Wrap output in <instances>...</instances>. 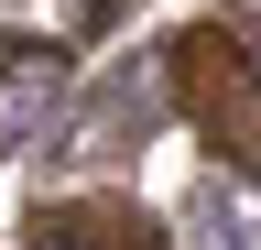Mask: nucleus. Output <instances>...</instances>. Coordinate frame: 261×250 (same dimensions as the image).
I'll list each match as a JSON object with an SVG mask.
<instances>
[{
	"label": "nucleus",
	"instance_id": "f03ea898",
	"mask_svg": "<svg viewBox=\"0 0 261 250\" xmlns=\"http://www.w3.org/2000/svg\"><path fill=\"white\" fill-rule=\"evenodd\" d=\"M22 239L33 250H174L163 217L130 207V196H44V207L22 217Z\"/></svg>",
	"mask_w": 261,
	"mask_h": 250
},
{
	"label": "nucleus",
	"instance_id": "7ed1b4c3",
	"mask_svg": "<svg viewBox=\"0 0 261 250\" xmlns=\"http://www.w3.org/2000/svg\"><path fill=\"white\" fill-rule=\"evenodd\" d=\"M65 76H76V44H55V33H11L0 44V152H22L65 109Z\"/></svg>",
	"mask_w": 261,
	"mask_h": 250
},
{
	"label": "nucleus",
	"instance_id": "f257e3e1",
	"mask_svg": "<svg viewBox=\"0 0 261 250\" xmlns=\"http://www.w3.org/2000/svg\"><path fill=\"white\" fill-rule=\"evenodd\" d=\"M163 98L218 163L261 185V33L250 22H185L163 44Z\"/></svg>",
	"mask_w": 261,
	"mask_h": 250
}]
</instances>
